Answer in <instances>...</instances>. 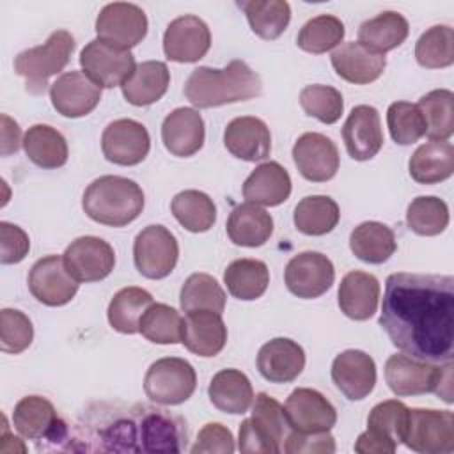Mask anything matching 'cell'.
<instances>
[{"label":"cell","mask_w":454,"mask_h":454,"mask_svg":"<svg viewBox=\"0 0 454 454\" xmlns=\"http://www.w3.org/2000/svg\"><path fill=\"white\" fill-rule=\"evenodd\" d=\"M408 170L420 184L449 179L454 172V145L449 140H429L419 145L408 161Z\"/></svg>","instance_id":"d6a6232c"},{"label":"cell","mask_w":454,"mask_h":454,"mask_svg":"<svg viewBox=\"0 0 454 454\" xmlns=\"http://www.w3.org/2000/svg\"><path fill=\"white\" fill-rule=\"evenodd\" d=\"M213 406L223 413L243 415L254 403V388L248 376L238 369L218 371L207 387Z\"/></svg>","instance_id":"1f68e13d"},{"label":"cell","mask_w":454,"mask_h":454,"mask_svg":"<svg viewBox=\"0 0 454 454\" xmlns=\"http://www.w3.org/2000/svg\"><path fill=\"white\" fill-rule=\"evenodd\" d=\"M293 161L298 172L312 183H326L339 170V151L323 133H303L293 145Z\"/></svg>","instance_id":"ffe728a7"},{"label":"cell","mask_w":454,"mask_h":454,"mask_svg":"<svg viewBox=\"0 0 454 454\" xmlns=\"http://www.w3.org/2000/svg\"><path fill=\"white\" fill-rule=\"evenodd\" d=\"M34 339V326L27 314L18 309L0 310V348L4 353L18 355L25 351Z\"/></svg>","instance_id":"816d5d0a"},{"label":"cell","mask_w":454,"mask_h":454,"mask_svg":"<svg viewBox=\"0 0 454 454\" xmlns=\"http://www.w3.org/2000/svg\"><path fill=\"white\" fill-rule=\"evenodd\" d=\"M227 236L239 247H261L273 234L271 215L254 202H243L236 206L227 218Z\"/></svg>","instance_id":"4dcf8cb0"},{"label":"cell","mask_w":454,"mask_h":454,"mask_svg":"<svg viewBox=\"0 0 454 454\" xmlns=\"http://www.w3.org/2000/svg\"><path fill=\"white\" fill-rule=\"evenodd\" d=\"M98 39L129 50L147 34V16L142 7L128 2L106 4L96 18Z\"/></svg>","instance_id":"4fadbf2b"},{"label":"cell","mask_w":454,"mask_h":454,"mask_svg":"<svg viewBox=\"0 0 454 454\" xmlns=\"http://www.w3.org/2000/svg\"><path fill=\"white\" fill-rule=\"evenodd\" d=\"M223 145L232 156L243 161H261L270 156L271 133L259 117H236L223 131Z\"/></svg>","instance_id":"484cf974"},{"label":"cell","mask_w":454,"mask_h":454,"mask_svg":"<svg viewBox=\"0 0 454 454\" xmlns=\"http://www.w3.org/2000/svg\"><path fill=\"white\" fill-rule=\"evenodd\" d=\"M12 426L27 440H67V424L59 419L55 406L41 395H27L16 403Z\"/></svg>","instance_id":"e0dca14e"},{"label":"cell","mask_w":454,"mask_h":454,"mask_svg":"<svg viewBox=\"0 0 454 454\" xmlns=\"http://www.w3.org/2000/svg\"><path fill=\"white\" fill-rule=\"evenodd\" d=\"M403 443L420 454L454 450V415L449 410L411 408Z\"/></svg>","instance_id":"9c48e42d"},{"label":"cell","mask_w":454,"mask_h":454,"mask_svg":"<svg viewBox=\"0 0 454 454\" xmlns=\"http://www.w3.org/2000/svg\"><path fill=\"white\" fill-rule=\"evenodd\" d=\"M142 188L122 176H101L83 192L82 207L85 215L108 227H124L137 220L144 209Z\"/></svg>","instance_id":"3957f363"},{"label":"cell","mask_w":454,"mask_h":454,"mask_svg":"<svg viewBox=\"0 0 454 454\" xmlns=\"http://www.w3.org/2000/svg\"><path fill=\"white\" fill-rule=\"evenodd\" d=\"M406 225L419 236H438L449 225V206L434 195L413 199L406 209Z\"/></svg>","instance_id":"f6af8a7d"},{"label":"cell","mask_w":454,"mask_h":454,"mask_svg":"<svg viewBox=\"0 0 454 454\" xmlns=\"http://www.w3.org/2000/svg\"><path fill=\"white\" fill-rule=\"evenodd\" d=\"M236 449L234 436L229 427L220 422H207L197 434V442L190 449L192 454L202 452H220V454H232Z\"/></svg>","instance_id":"db71d44e"},{"label":"cell","mask_w":454,"mask_h":454,"mask_svg":"<svg viewBox=\"0 0 454 454\" xmlns=\"http://www.w3.org/2000/svg\"><path fill=\"white\" fill-rule=\"evenodd\" d=\"M238 5L247 14L252 32L266 41L282 35L291 21V7L286 0H247Z\"/></svg>","instance_id":"60d3db41"},{"label":"cell","mask_w":454,"mask_h":454,"mask_svg":"<svg viewBox=\"0 0 454 454\" xmlns=\"http://www.w3.org/2000/svg\"><path fill=\"white\" fill-rule=\"evenodd\" d=\"M349 248L360 261L381 264L394 255L397 243L388 225L381 222H364L351 231Z\"/></svg>","instance_id":"d590c367"},{"label":"cell","mask_w":454,"mask_h":454,"mask_svg":"<svg viewBox=\"0 0 454 454\" xmlns=\"http://www.w3.org/2000/svg\"><path fill=\"white\" fill-rule=\"evenodd\" d=\"M300 106L303 112L323 124H333L344 112L342 94L330 85H307L300 92Z\"/></svg>","instance_id":"681fc988"},{"label":"cell","mask_w":454,"mask_h":454,"mask_svg":"<svg viewBox=\"0 0 454 454\" xmlns=\"http://www.w3.org/2000/svg\"><path fill=\"white\" fill-rule=\"evenodd\" d=\"M342 138L353 160L367 161L374 158L383 147V129L378 110L371 105L355 106L342 126Z\"/></svg>","instance_id":"603a6c76"},{"label":"cell","mask_w":454,"mask_h":454,"mask_svg":"<svg viewBox=\"0 0 454 454\" xmlns=\"http://www.w3.org/2000/svg\"><path fill=\"white\" fill-rule=\"evenodd\" d=\"M429 140H449L454 131V94L449 89H434L417 103Z\"/></svg>","instance_id":"7bdbcfd3"},{"label":"cell","mask_w":454,"mask_h":454,"mask_svg":"<svg viewBox=\"0 0 454 454\" xmlns=\"http://www.w3.org/2000/svg\"><path fill=\"white\" fill-rule=\"evenodd\" d=\"M179 305L188 312L213 310L222 314L225 309V293L207 273H192L181 286Z\"/></svg>","instance_id":"ee69618b"},{"label":"cell","mask_w":454,"mask_h":454,"mask_svg":"<svg viewBox=\"0 0 454 454\" xmlns=\"http://www.w3.org/2000/svg\"><path fill=\"white\" fill-rule=\"evenodd\" d=\"M170 209L174 218L190 232H206L216 222V206L213 199L199 190L179 192L172 199Z\"/></svg>","instance_id":"b9f144b4"},{"label":"cell","mask_w":454,"mask_h":454,"mask_svg":"<svg viewBox=\"0 0 454 454\" xmlns=\"http://www.w3.org/2000/svg\"><path fill=\"white\" fill-rule=\"evenodd\" d=\"M170 85V71L165 62L145 60L137 64L131 76L121 85L122 96L135 106H147L163 98Z\"/></svg>","instance_id":"836d02e7"},{"label":"cell","mask_w":454,"mask_h":454,"mask_svg":"<svg viewBox=\"0 0 454 454\" xmlns=\"http://www.w3.org/2000/svg\"><path fill=\"white\" fill-rule=\"evenodd\" d=\"M340 218L337 202L328 195L303 197L293 213L294 227L307 236H325L332 232Z\"/></svg>","instance_id":"f35d334b"},{"label":"cell","mask_w":454,"mask_h":454,"mask_svg":"<svg viewBox=\"0 0 454 454\" xmlns=\"http://www.w3.org/2000/svg\"><path fill=\"white\" fill-rule=\"evenodd\" d=\"M179 245L176 236L163 225H147L133 243L135 268L145 278L160 280L172 273L177 264Z\"/></svg>","instance_id":"30bf717a"},{"label":"cell","mask_w":454,"mask_h":454,"mask_svg":"<svg viewBox=\"0 0 454 454\" xmlns=\"http://www.w3.org/2000/svg\"><path fill=\"white\" fill-rule=\"evenodd\" d=\"M289 431L284 406L261 392L252 403V415L239 424L238 449L243 454H278Z\"/></svg>","instance_id":"5b68a950"},{"label":"cell","mask_w":454,"mask_h":454,"mask_svg":"<svg viewBox=\"0 0 454 454\" xmlns=\"http://www.w3.org/2000/svg\"><path fill=\"white\" fill-rule=\"evenodd\" d=\"M78 60L83 73L101 89L122 85L137 67L135 57L129 50L114 46L98 37L85 44Z\"/></svg>","instance_id":"8fae6325"},{"label":"cell","mask_w":454,"mask_h":454,"mask_svg":"<svg viewBox=\"0 0 454 454\" xmlns=\"http://www.w3.org/2000/svg\"><path fill=\"white\" fill-rule=\"evenodd\" d=\"M184 348L199 356H216L227 342V326L222 314L213 310L188 312L183 326Z\"/></svg>","instance_id":"83f0119b"},{"label":"cell","mask_w":454,"mask_h":454,"mask_svg":"<svg viewBox=\"0 0 454 454\" xmlns=\"http://www.w3.org/2000/svg\"><path fill=\"white\" fill-rule=\"evenodd\" d=\"M390 137L399 145H410L426 135L424 117L415 103L394 101L387 110Z\"/></svg>","instance_id":"f907efd6"},{"label":"cell","mask_w":454,"mask_h":454,"mask_svg":"<svg viewBox=\"0 0 454 454\" xmlns=\"http://www.w3.org/2000/svg\"><path fill=\"white\" fill-rule=\"evenodd\" d=\"M284 413L289 427L300 433L330 431L337 422L335 406L314 388H294L286 404Z\"/></svg>","instance_id":"ac0fdd59"},{"label":"cell","mask_w":454,"mask_h":454,"mask_svg":"<svg viewBox=\"0 0 454 454\" xmlns=\"http://www.w3.org/2000/svg\"><path fill=\"white\" fill-rule=\"evenodd\" d=\"M261 92V76L245 60H231L223 69L199 66L184 83V96L197 108L248 101Z\"/></svg>","instance_id":"7a4b0ae2"},{"label":"cell","mask_w":454,"mask_h":454,"mask_svg":"<svg viewBox=\"0 0 454 454\" xmlns=\"http://www.w3.org/2000/svg\"><path fill=\"white\" fill-rule=\"evenodd\" d=\"M410 32L406 18L395 11H383L364 21L358 28V43L376 53H387L401 46Z\"/></svg>","instance_id":"e575fe53"},{"label":"cell","mask_w":454,"mask_h":454,"mask_svg":"<svg viewBox=\"0 0 454 454\" xmlns=\"http://www.w3.org/2000/svg\"><path fill=\"white\" fill-rule=\"evenodd\" d=\"M335 280L333 262L321 252H300L287 262L284 282L289 293L312 300L325 294Z\"/></svg>","instance_id":"7c38bea8"},{"label":"cell","mask_w":454,"mask_h":454,"mask_svg":"<svg viewBox=\"0 0 454 454\" xmlns=\"http://www.w3.org/2000/svg\"><path fill=\"white\" fill-rule=\"evenodd\" d=\"M67 271L78 282H99L106 278L115 266L112 245L98 236H82L71 241L62 254Z\"/></svg>","instance_id":"2e32d148"},{"label":"cell","mask_w":454,"mask_h":454,"mask_svg":"<svg viewBox=\"0 0 454 454\" xmlns=\"http://www.w3.org/2000/svg\"><path fill=\"white\" fill-rule=\"evenodd\" d=\"M282 449L287 454H332L335 452V440L330 431L300 433L291 429Z\"/></svg>","instance_id":"f5cc1de1"},{"label":"cell","mask_w":454,"mask_h":454,"mask_svg":"<svg viewBox=\"0 0 454 454\" xmlns=\"http://www.w3.org/2000/svg\"><path fill=\"white\" fill-rule=\"evenodd\" d=\"M291 195V176L278 161L257 165L243 183L247 202L259 206H280Z\"/></svg>","instance_id":"f546056e"},{"label":"cell","mask_w":454,"mask_h":454,"mask_svg":"<svg viewBox=\"0 0 454 454\" xmlns=\"http://www.w3.org/2000/svg\"><path fill=\"white\" fill-rule=\"evenodd\" d=\"M330 60L337 76L355 85H367L378 80L387 67L383 53H376L358 41L340 44L332 53Z\"/></svg>","instance_id":"4316f807"},{"label":"cell","mask_w":454,"mask_h":454,"mask_svg":"<svg viewBox=\"0 0 454 454\" xmlns=\"http://www.w3.org/2000/svg\"><path fill=\"white\" fill-rule=\"evenodd\" d=\"M30 250L28 234L9 222H0V261L2 264H16L25 259Z\"/></svg>","instance_id":"11a10c76"},{"label":"cell","mask_w":454,"mask_h":454,"mask_svg":"<svg viewBox=\"0 0 454 454\" xmlns=\"http://www.w3.org/2000/svg\"><path fill=\"white\" fill-rule=\"evenodd\" d=\"M344 23L333 14H319L309 20L298 32L296 44L309 53L319 55L333 50L344 39Z\"/></svg>","instance_id":"bcb514c9"},{"label":"cell","mask_w":454,"mask_h":454,"mask_svg":"<svg viewBox=\"0 0 454 454\" xmlns=\"http://www.w3.org/2000/svg\"><path fill=\"white\" fill-rule=\"evenodd\" d=\"M23 149L28 160L41 168H60L69 154L64 135L48 124L30 126L23 137Z\"/></svg>","instance_id":"8d00e7d4"},{"label":"cell","mask_w":454,"mask_h":454,"mask_svg":"<svg viewBox=\"0 0 454 454\" xmlns=\"http://www.w3.org/2000/svg\"><path fill=\"white\" fill-rule=\"evenodd\" d=\"M151 149L147 128L135 119H117L101 135L103 156L115 165L133 167L145 160Z\"/></svg>","instance_id":"9a60e30c"},{"label":"cell","mask_w":454,"mask_h":454,"mask_svg":"<svg viewBox=\"0 0 454 454\" xmlns=\"http://www.w3.org/2000/svg\"><path fill=\"white\" fill-rule=\"evenodd\" d=\"M73 50L74 37L67 30H55L46 43L18 53L14 71L25 78L28 92L43 94L48 87V80L69 64Z\"/></svg>","instance_id":"8992f818"},{"label":"cell","mask_w":454,"mask_h":454,"mask_svg":"<svg viewBox=\"0 0 454 454\" xmlns=\"http://www.w3.org/2000/svg\"><path fill=\"white\" fill-rule=\"evenodd\" d=\"M415 59L419 66L427 69L449 67L454 62V32L449 25H434L427 28L415 44Z\"/></svg>","instance_id":"c3c4849f"},{"label":"cell","mask_w":454,"mask_h":454,"mask_svg":"<svg viewBox=\"0 0 454 454\" xmlns=\"http://www.w3.org/2000/svg\"><path fill=\"white\" fill-rule=\"evenodd\" d=\"M20 144H23V140L18 122L12 121L9 115L2 114V156L18 153Z\"/></svg>","instance_id":"9f6ffc18"},{"label":"cell","mask_w":454,"mask_h":454,"mask_svg":"<svg viewBox=\"0 0 454 454\" xmlns=\"http://www.w3.org/2000/svg\"><path fill=\"white\" fill-rule=\"evenodd\" d=\"M184 319L167 303H153L140 319V333L154 344H177L183 340Z\"/></svg>","instance_id":"7dc6e473"},{"label":"cell","mask_w":454,"mask_h":454,"mask_svg":"<svg viewBox=\"0 0 454 454\" xmlns=\"http://www.w3.org/2000/svg\"><path fill=\"white\" fill-rule=\"evenodd\" d=\"M385 381L397 397L436 394L452 403V362L431 364L406 353L390 355L385 362Z\"/></svg>","instance_id":"277c9868"},{"label":"cell","mask_w":454,"mask_h":454,"mask_svg":"<svg viewBox=\"0 0 454 454\" xmlns=\"http://www.w3.org/2000/svg\"><path fill=\"white\" fill-rule=\"evenodd\" d=\"M410 408L397 399L378 403L367 417V431L355 442L358 454H392L404 440Z\"/></svg>","instance_id":"ba28073f"},{"label":"cell","mask_w":454,"mask_h":454,"mask_svg":"<svg viewBox=\"0 0 454 454\" xmlns=\"http://www.w3.org/2000/svg\"><path fill=\"white\" fill-rule=\"evenodd\" d=\"M211 46V32L204 20L184 14L172 20L163 34V51L174 62H197Z\"/></svg>","instance_id":"d6986e66"},{"label":"cell","mask_w":454,"mask_h":454,"mask_svg":"<svg viewBox=\"0 0 454 454\" xmlns=\"http://www.w3.org/2000/svg\"><path fill=\"white\" fill-rule=\"evenodd\" d=\"M50 99L60 115L78 119L98 106L101 99V87L83 71H67L51 83Z\"/></svg>","instance_id":"44dd1931"},{"label":"cell","mask_w":454,"mask_h":454,"mask_svg":"<svg viewBox=\"0 0 454 454\" xmlns=\"http://www.w3.org/2000/svg\"><path fill=\"white\" fill-rule=\"evenodd\" d=\"M380 326L403 353L431 364L454 358V278L392 273L385 280Z\"/></svg>","instance_id":"6da1fadb"},{"label":"cell","mask_w":454,"mask_h":454,"mask_svg":"<svg viewBox=\"0 0 454 454\" xmlns=\"http://www.w3.org/2000/svg\"><path fill=\"white\" fill-rule=\"evenodd\" d=\"M154 303L153 294L142 287H122L108 303V323L119 333L133 335L140 332V319Z\"/></svg>","instance_id":"74e56055"},{"label":"cell","mask_w":454,"mask_h":454,"mask_svg":"<svg viewBox=\"0 0 454 454\" xmlns=\"http://www.w3.org/2000/svg\"><path fill=\"white\" fill-rule=\"evenodd\" d=\"M337 301L340 312L355 321H365L374 316L380 303V282L372 273L349 271L342 277Z\"/></svg>","instance_id":"f1b7e54d"},{"label":"cell","mask_w":454,"mask_h":454,"mask_svg":"<svg viewBox=\"0 0 454 454\" xmlns=\"http://www.w3.org/2000/svg\"><path fill=\"white\" fill-rule=\"evenodd\" d=\"M332 381L349 401H362L376 385V364L365 351L346 349L332 362Z\"/></svg>","instance_id":"7402d4cb"},{"label":"cell","mask_w":454,"mask_h":454,"mask_svg":"<svg viewBox=\"0 0 454 454\" xmlns=\"http://www.w3.org/2000/svg\"><path fill=\"white\" fill-rule=\"evenodd\" d=\"M197 387L193 365L177 356H165L153 362L144 378L145 395L161 406H176L188 401Z\"/></svg>","instance_id":"52a82bcc"},{"label":"cell","mask_w":454,"mask_h":454,"mask_svg":"<svg viewBox=\"0 0 454 454\" xmlns=\"http://www.w3.org/2000/svg\"><path fill=\"white\" fill-rule=\"evenodd\" d=\"M204 137V121L195 108L179 106L172 110L161 122V142L174 156H193L202 149Z\"/></svg>","instance_id":"cb8c5ba5"},{"label":"cell","mask_w":454,"mask_h":454,"mask_svg":"<svg viewBox=\"0 0 454 454\" xmlns=\"http://www.w3.org/2000/svg\"><path fill=\"white\" fill-rule=\"evenodd\" d=\"M229 293L243 301L261 298L270 284V270L259 259H236L223 271Z\"/></svg>","instance_id":"ab89813d"},{"label":"cell","mask_w":454,"mask_h":454,"mask_svg":"<svg viewBox=\"0 0 454 454\" xmlns=\"http://www.w3.org/2000/svg\"><path fill=\"white\" fill-rule=\"evenodd\" d=\"M80 282L67 271L64 257L46 255L34 262L28 273V289L32 296L48 307H60L69 303Z\"/></svg>","instance_id":"5bb4252c"},{"label":"cell","mask_w":454,"mask_h":454,"mask_svg":"<svg viewBox=\"0 0 454 454\" xmlns=\"http://www.w3.org/2000/svg\"><path fill=\"white\" fill-rule=\"evenodd\" d=\"M305 367L303 348L287 337H277L261 346L257 369L270 383H291Z\"/></svg>","instance_id":"d4e9b609"}]
</instances>
